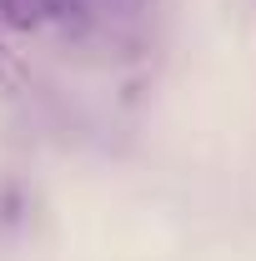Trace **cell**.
Masks as SVG:
<instances>
[{
	"label": "cell",
	"instance_id": "obj_1",
	"mask_svg": "<svg viewBox=\"0 0 256 261\" xmlns=\"http://www.w3.org/2000/svg\"><path fill=\"white\" fill-rule=\"evenodd\" d=\"M146 10V0H56V15L75 20L81 31H106L111 20Z\"/></svg>",
	"mask_w": 256,
	"mask_h": 261
},
{
	"label": "cell",
	"instance_id": "obj_2",
	"mask_svg": "<svg viewBox=\"0 0 256 261\" xmlns=\"http://www.w3.org/2000/svg\"><path fill=\"white\" fill-rule=\"evenodd\" d=\"M0 20L10 31H40L56 20V0H0Z\"/></svg>",
	"mask_w": 256,
	"mask_h": 261
}]
</instances>
